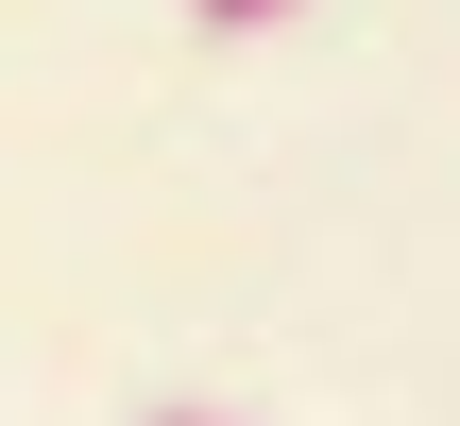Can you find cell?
<instances>
[{"mask_svg": "<svg viewBox=\"0 0 460 426\" xmlns=\"http://www.w3.org/2000/svg\"><path fill=\"white\" fill-rule=\"evenodd\" d=\"M154 426H222V410H154Z\"/></svg>", "mask_w": 460, "mask_h": 426, "instance_id": "2", "label": "cell"}, {"mask_svg": "<svg viewBox=\"0 0 460 426\" xmlns=\"http://www.w3.org/2000/svg\"><path fill=\"white\" fill-rule=\"evenodd\" d=\"M188 17H205V34H273L290 0H188Z\"/></svg>", "mask_w": 460, "mask_h": 426, "instance_id": "1", "label": "cell"}]
</instances>
